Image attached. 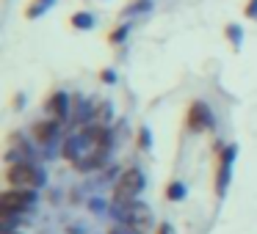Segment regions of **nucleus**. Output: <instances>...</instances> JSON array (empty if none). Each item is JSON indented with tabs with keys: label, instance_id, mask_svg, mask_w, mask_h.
<instances>
[{
	"label": "nucleus",
	"instance_id": "obj_1",
	"mask_svg": "<svg viewBox=\"0 0 257 234\" xmlns=\"http://www.w3.org/2000/svg\"><path fill=\"white\" fill-rule=\"evenodd\" d=\"M144 184H147V179H144V174H141V168H124V171L119 174L116 184H113L111 204L127 206V204H133V201H139Z\"/></svg>",
	"mask_w": 257,
	"mask_h": 234
},
{
	"label": "nucleus",
	"instance_id": "obj_2",
	"mask_svg": "<svg viewBox=\"0 0 257 234\" xmlns=\"http://www.w3.org/2000/svg\"><path fill=\"white\" fill-rule=\"evenodd\" d=\"M113 212H116V220L122 226H127L133 234H152V210L144 204V201H133L127 206H116L113 204Z\"/></svg>",
	"mask_w": 257,
	"mask_h": 234
},
{
	"label": "nucleus",
	"instance_id": "obj_3",
	"mask_svg": "<svg viewBox=\"0 0 257 234\" xmlns=\"http://www.w3.org/2000/svg\"><path fill=\"white\" fill-rule=\"evenodd\" d=\"M6 182L12 184V188L39 190L42 184L47 182V176H45V171H42L39 166H34L31 160H25V162H12V166L6 168Z\"/></svg>",
	"mask_w": 257,
	"mask_h": 234
},
{
	"label": "nucleus",
	"instance_id": "obj_4",
	"mask_svg": "<svg viewBox=\"0 0 257 234\" xmlns=\"http://www.w3.org/2000/svg\"><path fill=\"white\" fill-rule=\"evenodd\" d=\"M36 204V190H23V188H12L0 196V218H12V215H23V212L34 210Z\"/></svg>",
	"mask_w": 257,
	"mask_h": 234
},
{
	"label": "nucleus",
	"instance_id": "obj_5",
	"mask_svg": "<svg viewBox=\"0 0 257 234\" xmlns=\"http://www.w3.org/2000/svg\"><path fill=\"white\" fill-rule=\"evenodd\" d=\"M238 157V146L227 144L218 146V162H216V196H224L229 188V176H232V162Z\"/></svg>",
	"mask_w": 257,
	"mask_h": 234
},
{
	"label": "nucleus",
	"instance_id": "obj_6",
	"mask_svg": "<svg viewBox=\"0 0 257 234\" xmlns=\"http://www.w3.org/2000/svg\"><path fill=\"white\" fill-rule=\"evenodd\" d=\"M185 124H188L191 132H207V130L216 127V116H213L210 105L202 100H194L188 105V116H185Z\"/></svg>",
	"mask_w": 257,
	"mask_h": 234
},
{
	"label": "nucleus",
	"instance_id": "obj_7",
	"mask_svg": "<svg viewBox=\"0 0 257 234\" xmlns=\"http://www.w3.org/2000/svg\"><path fill=\"white\" fill-rule=\"evenodd\" d=\"M72 96L67 94V91H53L50 96H47V102H45V110H47V116L50 118H56V122H69L72 118Z\"/></svg>",
	"mask_w": 257,
	"mask_h": 234
},
{
	"label": "nucleus",
	"instance_id": "obj_8",
	"mask_svg": "<svg viewBox=\"0 0 257 234\" xmlns=\"http://www.w3.org/2000/svg\"><path fill=\"white\" fill-rule=\"evenodd\" d=\"M31 146H28V140L23 138L20 132H12L6 138V162L12 166V162H25V160H31Z\"/></svg>",
	"mask_w": 257,
	"mask_h": 234
},
{
	"label": "nucleus",
	"instance_id": "obj_9",
	"mask_svg": "<svg viewBox=\"0 0 257 234\" xmlns=\"http://www.w3.org/2000/svg\"><path fill=\"white\" fill-rule=\"evenodd\" d=\"M58 130H61V122H56V118L47 116V118H39L31 132H34V140L39 146H50L53 140L58 138Z\"/></svg>",
	"mask_w": 257,
	"mask_h": 234
},
{
	"label": "nucleus",
	"instance_id": "obj_10",
	"mask_svg": "<svg viewBox=\"0 0 257 234\" xmlns=\"http://www.w3.org/2000/svg\"><path fill=\"white\" fill-rule=\"evenodd\" d=\"M56 6V0H31L28 6H25V20H39L45 17L50 8Z\"/></svg>",
	"mask_w": 257,
	"mask_h": 234
},
{
	"label": "nucleus",
	"instance_id": "obj_11",
	"mask_svg": "<svg viewBox=\"0 0 257 234\" xmlns=\"http://www.w3.org/2000/svg\"><path fill=\"white\" fill-rule=\"evenodd\" d=\"M224 36H227V42L232 44V50H240V47H243V28H240L238 22L224 25Z\"/></svg>",
	"mask_w": 257,
	"mask_h": 234
},
{
	"label": "nucleus",
	"instance_id": "obj_12",
	"mask_svg": "<svg viewBox=\"0 0 257 234\" xmlns=\"http://www.w3.org/2000/svg\"><path fill=\"white\" fill-rule=\"evenodd\" d=\"M69 25H72L75 30H91L94 28V14L91 12H75L72 17H69Z\"/></svg>",
	"mask_w": 257,
	"mask_h": 234
},
{
	"label": "nucleus",
	"instance_id": "obj_13",
	"mask_svg": "<svg viewBox=\"0 0 257 234\" xmlns=\"http://www.w3.org/2000/svg\"><path fill=\"white\" fill-rule=\"evenodd\" d=\"M152 6H155V0H133V3L124 6L122 17H139V14H147Z\"/></svg>",
	"mask_w": 257,
	"mask_h": 234
},
{
	"label": "nucleus",
	"instance_id": "obj_14",
	"mask_svg": "<svg viewBox=\"0 0 257 234\" xmlns=\"http://www.w3.org/2000/svg\"><path fill=\"white\" fill-rule=\"evenodd\" d=\"M166 198H169V201H183V198H185V184L177 182V179H174V182H169Z\"/></svg>",
	"mask_w": 257,
	"mask_h": 234
},
{
	"label": "nucleus",
	"instance_id": "obj_15",
	"mask_svg": "<svg viewBox=\"0 0 257 234\" xmlns=\"http://www.w3.org/2000/svg\"><path fill=\"white\" fill-rule=\"evenodd\" d=\"M127 34H130V22H122L119 28H113L111 34H108V42H111V44H122V42L127 39Z\"/></svg>",
	"mask_w": 257,
	"mask_h": 234
},
{
	"label": "nucleus",
	"instance_id": "obj_16",
	"mask_svg": "<svg viewBox=\"0 0 257 234\" xmlns=\"http://www.w3.org/2000/svg\"><path fill=\"white\" fill-rule=\"evenodd\" d=\"M111 118H113L111 105H108V102H100V105H97V110H94V122L97 124H108Z\"/></svg>",
	"mask_w": 257,
	"mask_h": 234
},
{
	"label": "nucleus",
	"instance_id": "obj_17",
	"mask_svg": "<svg viewBox=\"0 0 257 234\" xmlns=\"http://www.w3.org/2000/svg\"><path fill=\"white\" fill-rule=\"evenodd\" d=\"M136 144H139L141 152H150L152 149V132H150V127H139V138H136Z\"/></svg>",
	"mask_w": 257,
	"mask_h": 234
},
{
	"label": "nucleus",
	"instance_id": "obj_18",
	"mask_svg": "<svg viewBox=\"0 0 257 234\" xmlns=\"http://www.w3.org/2000/svg\"><path fill=\"white\" fill-rule=\"evenodd\" d=\"M243 17H249L251 22H257V0H246V6H243Z\"/></svg>",
	"mask_w": 257,
	"mask_h": 234
},
{
	"label": "nucleus",
	"instance_id": "obj_19",
	"mask_svg": "<svg viewBox=\"0 0 257 234\" xmlns=\"http://www.w3.org/2000/svg\"><path fill=\"white\" fill-rule=\"evenodd\" d=\"M100 80H102V83H116V72H113V69H102Z\"/></svg>",
	"mask_w": 257,
	"mask_h": 234
},
{
	"label": "nucleus",
	"instance_id": "obj_20",
	"mask_svg": "<svg viewBox=\"0 0 257 234\" xmlns=\"http://www.w3.org/2000/svg\"><path fill=\"white\" fill-rule=\"evenodd\" d=\"M155 234H174V228H172V223H161V226L155 228Z\"/></svg>",
	"mask_w": 257,
	"mask_h": 234
},
{
	"label": "nucleus",
	"instance_id": "obj_21",
	"mask_svg": "<svg viewBox=\"0 0 257 234\" xmlns=\"http://www.w3.org/2000/svg\"><path fill=\"white\" fill-rule=\"evenodd\" d=\"M108 234H133V232H130L127 226H122V223H119V226H111V232H108Z\"/></svg>",
	"mask_w": 257,
	"mask_h": 234
}]
</instances>
